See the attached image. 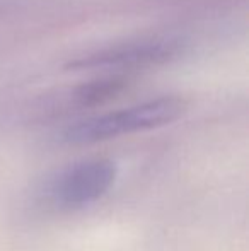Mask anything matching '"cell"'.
I'll return each instance as SVG.
<instances>
[{
	"mask_svg": "<svg viewBox=\"0 0 249 251\" xmlns=\"http://www.w3.org/2000/svg\"><path fill=\"white\" fill-rule=\"evenodd\" d=\"M186 111V102L178 96H162L116 111L94 115L70 123L62 132V140L72 146L106 142L136 132L169 125Z\"/></svg>",
	"mask_w": 249,
	"mask_h": 251,
	"instance_id": "cell-1",
	"label": "cell"
},
{
	"mask_svg": "<svg viewBox=\"0 0 249 251\" xmlns=\"http://www.w3.org/2000/svg\"><path fill=\"white\" fill-rule=\"evenodd\" d=\"M116 176V164L110 159H82L53 173L40 186L38 200L57 212L82 210L103 199Z\"/></svg>",
	"mask_w": 249,
	"mask_h": 251,
	"instance_id": "cell-2",
	"label": "cell"
},
{
	"mask_svg": "<svg viewBox=\"0 0 249 251\" xmlns=\"http://www.w3.org/2000/svg\"><path fill=\"white\" fill-rule=\"evenodd\" d=\"M183 50L178 40L171 38H142L104 47L68 62L72 70H135L156 67L174 60Z\"/></svg>",
	"mask_w": 249,
	"mask_h": 251,
	"instance_id": "cell-3",
	"label": "cell"
},
{
	"mask_svg": "<svg viewBox=\"0 0 249 251\" xmlns=\"http://www.w3.org/2000/svg\"><path fill=\"white\" fill-rule=\"evenodd\" d=\"M128 77H123L121 74L97 77V79H92L89 82H84L79 87H75L72 100L80 108L99 106L103 102H108L114 100L116 96H120L128 87Z\"/></svg>",
	"mask_w": 249,
	"mask_h": 251,
	"instance_id": "cell-4",
	"label": "cell"
}]
</instances>
